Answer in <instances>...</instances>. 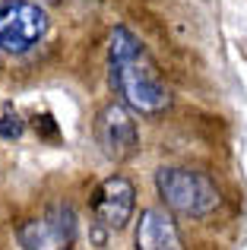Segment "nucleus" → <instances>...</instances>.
<instances>
[{"label":"nucleus","mask_w":247,"mask_h":250,"mask_svg":"<svg viewBox=\"0 0 247 250\" xmlns=\"http://www.w3.org/2000/svg\"><path fill=\"white\" fill-rule=\"evenodd\" d=\"M108 61H111V85L118 89L127 108L140 111V114H162L171 104V95L155 73L152 57L146 54L143 42L127 25H118L111 32Z\"/></svg>","instance_id":"nucleus-1"},{"label":"nucleus","mask_w":247,"mask_h":250,"mask_svg":"<svg viewBox=\"0 0 247 250\" xmlns=\"http://www.w3.org/2000/svg\"><path fill=\"white\" fill-rule=\"evenodd\" d=\"M155 190L168 209L190 215V219H203V215L216 212L219 206V187L209 181V174L193 168H178V165L159 168L155 171Z\"/></svg>","instance_id":"nucleus-2"},{"label":"nucleus","mask_w":247,"mask_h":250,"mask_svg":"<svg viewBox=\"0 0 247 250\" xmlns=\"http://www.w3.org/2000/svg\"><path fill=\"white\" fill-rule=\"evenodd\" d=\"M48 13L32 0H3L0 3V51L25 54L48 35Z\"/></svg>","instance_id":"nucleus-3"},{"label":"nucleus","mask_w":247,"mask_h":250,"mask_svg":"<svg viewBox=\"0 0 247 250\" xmlns=\"http://www.w3.org/2000/svg\"><path fill=\"white\" fill-rule=\"evenodd\" d=\"M16 238L25 250H73L76 241V212L70 203H54L41 215L22 222Z\"/></svg>","instance_id":"nucleus-4"},{"label":"nucleus","mask_w":247,"mask_h":250,"mask_svg":"<svg viewBox=\"0 0 247 250\" xmlns=\"http://www.w3.org/2000/svg\"><path fill=\"white\" fill-rule=\"evenodd\" d=\"M95 143L105 152V159L124 162L136 152L140 146V133H136V121L124 104L111 102L95 114Z\"/></svg>","instance_id":"nucleus-5"},{"label":"nucleus","mask_w":247,"mask_h":250,"mask_svg":"<svg viewBox=\"0 0 247 250\" xmlns=\"http://www.w3.org/2000/svg\"><path fill=\"white\" fill-rule=\"evenodd\" d=\"M133 203H136L133 184L121 174H111L95 187L92 212L99 219V225H105L108 231H121V228H127L130 215H133Z\"/></svg>","instance_id":"nucleus-6"},{"label":"nucleus","mask_w":247,"mask_h":250,"mask_svg":"<svg viewBox=\"0 0 247 250\" xmlns=\"http://www.w3.org/2000/svg\"><path fill=\"white\" fill-rule=\"evenodd\" d=\"M133 241L136 250H184L178 225L165 209H143Z\"/></svg>","instance_id":"nucleus-7"},{"label":"nucleus","mask_w":247,"mask_h":250,"mask_svg":"<svg viewBox=\"0 0 247 250\" xmlns=\"http://www.w3.org/2000/svg\"><path fill=\"white\" fill-rule=\"evenodd\" d=\"M22 130H25V124H22L19 114H10V111H6V114L0 117V136H3V140H16V136H22Z\"/></svg>","instance_id":"nucleus-8"},{"label":"nucleus","mask_w":247,"mask_h":250,"mask_svg":"<svg viewBox=\"0 0 247 250\" xmlns=\"http://www.w3.org/2000/svg\"><path fill=\"white\" fill-rule=\"evenodd\" d=\"M41 3H61V0H41Z\"/></svg>","instance_id":"nucleus-9"}]
</instances>
